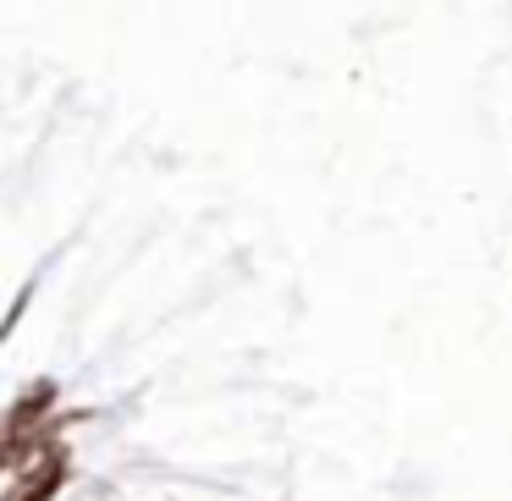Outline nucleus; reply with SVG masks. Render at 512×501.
Wrapping results in <instances>:
<instances>
[]
</instances>
